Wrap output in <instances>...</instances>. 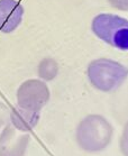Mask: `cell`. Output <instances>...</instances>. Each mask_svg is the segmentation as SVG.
Here are the masks:
<instances>
[{"label": "cell", "mask_w": 128, "mask_h": 156, "mask_svg": "<svg viewBox=\"0 0 128 156\" xmlns=\"http://www.w3.org/2000/svg\"><path fill=\"white\" fill-rule=\"evenodd\" d=\"M111 7L121 11H128V0H108Z\"/></svg>", "instance_id": "obj_11"}, {"label": "cell", "mask_w": 128, "mask_h": 156, "mask_svg": "<svg viewBox=\"0 0 128 156\" xmlns=\"http://www.w3.org/2000/svg\"><path fill=\"white\" fill-rule=\"evenodd\" d=\"M119 147L123 156H128V121L123 128V133L119 139Z\"/></svg>", "instance_id": "obj_9"}, {"label": "cell", "mask_w": 128, "mask_h": 156, "mask_svg": "<svg viewBox=\"0 0 128 156\" xmlns=\"http://www.w3.org/2000/svg\"><path fill=\"white\" fill-rule=\"evenodd\" d=\"M91 29L99 39L120 51H128V20L114 14H99Z\"/></svg>", "instance_id": "obj_3"}, {"label": "cell", "mask_w": 128, "mask_h": 156, "mask_svg": "<svg viewBox=\"0 0 128 156\" xmlns=\"http://www.w3.org/2000/svg\"><path fill=\"white\" fill-rule=\"evenodd\" d=\"M114 136L111 124L101 115H88L79 122L75 138L80 148L87 153H99L110 145Z\"/></svg>", "instance_id": "obj_1"}, {"label": "cell", "mask_w": 128, "mask_h": 156, "mask_svg": "<svg viewBox=\"0 0 128 156\" xmlns=\"http://www.w3.org/2000/svg\"><path fill=\"white\" fill-rule=\"evenodd\" d=\"M41 117V112L23 109L20 107H14L9 114V122L17 130L29 133L37 126Z\"/></svg>", "instance_id": "obj_7"}, {"label": "cell", "mask_w": 128, "mask_h": 156, "mask_svg": "<svg viewBox=\"0 0 128 156\" xmlns=\"http://www.w3.org/2000/svg\"><path fill=\"white\" fill-rule=\"evenodd\" d=\"M24 17V7L17 0H0V32L10 34L19 27Z\"/></svg>", "instance_id": "obj_6"}, {"label": "cell", "mask_w": 128, "mask_h": 156, "mask_svg": "<svg viewBox=\"0 0 128 156\" xmlns=\"http://www.w3.org/2000/svg\"><path fill=\"white\" fill-rule=\"evenodd\" d=\"M37 73H38L39 79L44 82L54 80L59 73V65L56 61L52 57L43 58L37 66Z\"/></svg>", "instance_id": "obj_8"}, {"label": "cell", "mask_w": 128, "mask_h": 156, "mask_svg": "<svg viewBox=\"0 0 128 156\" xmlns=\"http://www.w3.org/2000/svg\"><path fill=\"white\" fill-rule=\"evenodd\" d=\"M29 143V133L17 130L9 122L0 133V156H26Z\"/></svg>", "instance_id": "obj_5"}, {"label": "cell", "mask_w": 128, "mask_h": 156, "mask_svg": "<svg viewBox=\"0 0 128 156\" xmlns=\"http://www.w3.org/2000/svg\"><path fill=\"white\" fill-rule=\"evenodd\" d=\"M87 74L90 83L99 91L111 92L117 90L128 76V69L109 58H98L88 66Z\"/></svg>", "instance_id": "obj_2"}, {"label": "cell", "mask_w": 128, "mask_h": 156, "mask_svg": "<svg viewBox=\"0 0 128 156\" xmlns=\"http://www.w3.org/2000/svg\"><path fill=\"white\" fill-rule=\"evenodd\" d=\"M9 114L10 110L8 109V107L5 103L0 102V133L9 124Z\"/></svg>", "instance_id": "obj_10"}, {"label": "cell", "mask_w": 128, "mask_h": 156, "mask_svg": "<svg viewBox=\"0 0 128 156\" xmlns=\"http://www.w3.org/2000/svg\"><path fill=\"white\" fill-rule=\"evenodd\" d=\"M50 97V89L43 80H26L17 90V106L23 109L41 112L48 102Z\"/></svg>", "instance_id": "obj_4"}]
</instances>
